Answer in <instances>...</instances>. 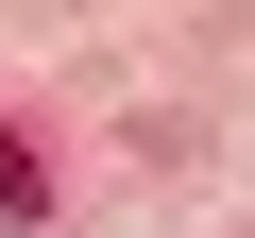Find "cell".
<instances>
[{"label":"cell","mask_w":255,"mask_h":238,"mask_svg":"<svg viewBox=\"0 0 255 238\" xmlns=\"http://www.w3.org/2000/svg\"><path fill=\"white\" fill-rule=\"evenodd\" d=\"M0 221H51V170H34L17 136H0Z\"/></svg>","instance_id":"cell-1"}]
</instances>
